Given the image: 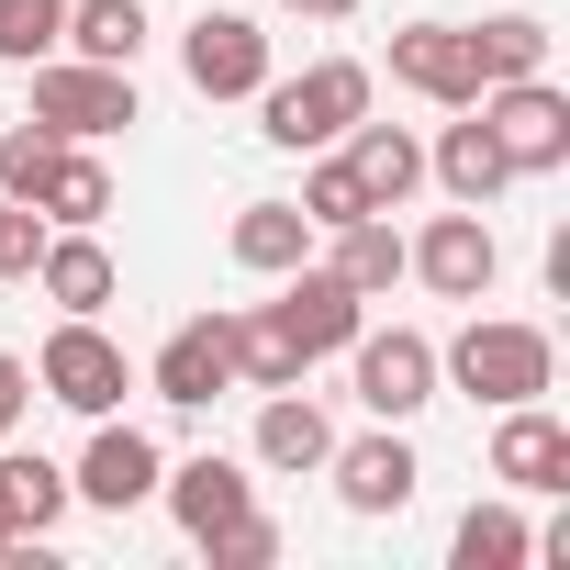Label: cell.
<instances>
[{
  "label": "cell",
  "mask_w": 570,
  "mask_h": 570,
  "mask_svg": "<svg viewBox=\"0 0 570 570\" xmlns=\"http://www.w3.org/2000/svg\"><path fill=\"white\" fill-rule=\"evenodd\" d=\"M436 370H448L470 403H492V414H503V403H537V392L559 381V347H548V325H503V314H470V325H459V347H448Z\"/></svg>",
  "instance_id": "cell-1"
},
{
  "label": "cell",
  "mask_w": 570,
  "mask_h": 570,
  "mask_svg": "<svg viewBox=\"0 0 570 570\" xmlns=\"http://www.w3.org/2000/svg\"><path fill=\"white\" fill-rule=\"evenodd\" d=\"M358 112H370V68H358V57H325V68H303V79H257V135L292 146V157L336 146Z\"/></svg>",
  "instance_id": "cell-2"
},
{
  "label": "cell",
  "mask_w": 570,
  "mask_h": 570,
  "mask_svg": "<svg viewBox=\"0 0 570 570\" xmlns=\"http://www.w3.org/2000/svg\"><path fill=\"white\" fill-rule=\"evenodd\" d=\"M35 124L90 146V135H124L135 124V68H90V57H35Z\"/></svg>",
  "instance_id": "cell-3"
},
{
  "label": "cell",
  "mask_w": 570,
  "mask_h": 570,
  "mask_svg": "<svg viewBox=\"0 0 570 570\" xmlns=\"http://www.w3.org/2000/svg\"><path fill=\"white\" fill-rule=\"evenodd\" d=\"M470 112L492 124V146L514 157V179H548V168H570V101H559L548 79H503V90H481Z\"/></svg>",
  "instance_id": "cell-4"
},
{
  "label": "cell",
  "mask_w": 570,
  "mask_h": 570,
  "mask_svg": "<svg viewBox=\"0 0 570 570\" xmlns=\"http://www.w3.org/2000/svg\"><path fill=\"white\" fill-rule=\"evenodd\" d=\"M35 381H46V403H68V414H112V403L135 392V370H124V347L101 336V314H68V325L46 336Z\"/></svg>",
  "instance_id": "cell-5"
},
{
  "label": "cell",
  "mask_w": 570,
  "mask_h": 570,
  "mask_svg": "<svg viewBox=\"0 0 570 570\" xmlns=\"http://www.w3.org/2000/svg\"><path fill=\"white\" fill-rule=\"evenodd\" d=\"M403 268L425 279L436 303H481L492 292V268H503V246H492V224H481V202H459V213H436L414 246H403Z\"/></svg>",
  "instance_id": "cell-6"
},
{
  "label": "cell",
  "mask_w": 570,
  "mask_h": 570,
  "mask_svg": "<svg viewBox=\"0 0 570 570\" xmlns=\"http://www.w3.org/2000/svg\"><path fill=\"white\" fill-rule=\"evenodd\" d=\"M268 314H279V336H292L303 358H347V336L370 325V303L347 292V279H336L325 257H303V268H279V303H268Z\"/></svg>",
  "instance_id": "cell-7"
},
{
  "label": "cell",
  "mask_w": 570,
  "mask_h": 570,
  "mask_svg": "<svg viewBox=\"0 0 570 570\" xmlns=\"http://www.w3.org/2000/svg\"><path fill=\"white\" fill-rule=\"evenodd\" d=\"M347 370H358V403L381 414V425H403V414H425L436 403V347L414 336V325H392V336H347Z\"/></svg>",
  "instance_id": "cell-8"
},
{
  "label": "cell",
  "mask_w": 570,
  "mask_h": 570,
  "mask_svg": "<svg viewBox=\"0 0 570 570\" xmlns=\"http://www.w3.org/2000/svg\"><path fill=\"white\" fill-rule=\"evenodd\" d=\"M157 436L146 425H112V414H90V448H79V470H68V492L79 503H101V514H135L146 492H157Z\"/></svg>",
  "instance_id": "cell-9"
},
{
  "label": "cell",
  "mask_w": 570,
  "mask_h": 570,
  "mask_svg": "<svg viewBox=\"0 0 570 570\" xmlns=\"http://www.w3.org/2000/svg\"><path fill=\"white\" fill-rule=\"evenodd\" d=\"M179 68H190L202 101H257V79H268V35H257L246 12H202V23L179 35Z\"/></svg>",
  "instance_id": "cell-10"
},
{
  "label": "cell",
  "mask_w": 570,
  "mask_h": 570,
  "mask_svg": "<svg viewBox=\"0 0 570 570\" xmlns=\"http://www.w3.org/2000/svg\"><path fill=\"white\" fill-rule=\"evenodd\" d=\"M392 79L436 112H470L481 101V68H470V23H403L392 35Z\"/></svg>",
  "instance_id": "cell-11"
},
{
  "label": "cell",
  "mask_w": 570,
  "mask_h": 570,
  "mask_svg": "<svg viewBox=\"0 0 570 570\" xmlns=\"http://www.w3.org/2000/svg\"><path fill=\"white\" fill-rule=\"evenodd\" d=\"M23 279H35V292H46L57 314H101V303L124 292V268H112V246H101L90 224H68V235H46Z\"/></svg>",
  "instance_id": "cell-12"
},
{
  "label": "cell",
  "mask_w": 570,
  "mask_h": 570,
  "mask_svg": "<svg viewBox=\"0 0 570 570\" xmlns=\"http://www.w3.org/2000/svg\"><path fill=\"white\" fill-rule=\"evenodd\" d=\"M146 381H157V403L202 414V403H213V392L235 381V347H224V314H190V325H179V336L157 347V370H146Z\"/></svg>",
  "instance_id": "cell-13"
},
{
  "label": "cell",
  "mask_w": 570,
  "mask_h": 570,
  "mask_svg": "<svg viewBox=\"0 0 570 570\" xmlns=\"http://www.w3.org/2000/svg\"><path fill=\"white\" fill-rule=\"evenodd\" d=\"M325 470H336V492H347V514H403V503H414V481H425V470H414V448H403V425H381V436H358V448H336Z\"/></svg>",
  "instance_id": "cell-14"
},
{
  "label": "cell",
  "mask_w": 570,
  "mask_h": 570,
  "mask_svg": "<svg viewBox=\"0 0 570 570\" xmlns=\"http://www.w3.org/2000/svg\"><path fill=\"white\" fill-rule=\"evenodd\" d=\"M492 481H514V492H570V436H559L537 403H503V425H492Z\"/></svg>",
  "instance_id": "cell-15"
},
{
  "label": "cell",
  "mask_w": 570,
  "mask_h": 570,
  "mask_svg": "<svg viewBox=\"0 0 570 570\" xmlns=\"http://www.w3.org/2000/svg\"><path fill=\"white\" fill-rule=\"evenodd\" d=\"M347 168H358V190H370V213H403L414 190H425V146L403 135V124H347Z\"/></svg>",
  "instance_id": "cell-16"
},
{
  "label": "cell",
  "mask_w": 570,
  "mask_h": 570,
  "mask_svg": "<svg viewBox=\"0 0 570 570\" xmlns=\"http://www.w3.org/2000/svg\"><path fill=\"white\" fill-rule=\"evenodd\" d=\"M157 481H168V514H179L190 537H213L224 514H246V503H257L246 459H224V448H202V459H179V470H157Z\"/></svg>",
  "instance_id": "cell-17"
},
{
  "label": "cell",
  "mask_w": 570,
  "mask_h": 570,
  "mask_svg": "<svg viewBox=\"0 0 570 570\" xmlns=\"http://www.w3.org/2000/svg\"><path fill=\"white\" fill-rule=\"evenodd\" d=\"M425 179H436L448 202H492V190L514 179V157L492 146V124H481V112H459V124L436 135V157H425Z\"/></svg>",
  "instance_id": "cell-18"
},
{
  "label": "cell",
  "mask_w": 570,
  "mask_h": 570,
  "mask_svg": "<svg viewBox=\"0 0 570 570\" xmlns=\"http://www.w3.org/2000/svg\"><path fill=\"white\" fill-rule=\"evenodd\" d=\"M325 459H336V425L303 392H268L257 403V470H325Z\"/></svg>",
  "instance_id": "cell-19"
},
{
  "label": "cell",
  "mask_w": 570,
  "mask_h": 570,
  "mask_svg": "<svg viewBox=\"0 0 570 570\" xmlns=\"http://www.w3.org/2000/svg\"><path fill=\"white\" fill-rule=\"evenodd\" d=\"M224 347H235V381H246V392H303V370H314L292 336H279L268 303H257V314H224Z\"/></svg>",
  "instance_id": "cell-20"
},
{
  "label": "cell",
  "mask_w": 570,
  "mask_h": 570,
  "mask_svg": "<svg viewBox=\"0 0 570 570\" xmlns=\"http://www.w3.org/2000/svg\"><path fill=\"white\" fill-rule=\"evenodd\" d=\"M303 257H314V224H303V202H246V213H235V268L279 279V268H303Z\"/></svg>",
  "instance_id": "cell-21"
},
{
  "label": "cell",
  "mask_w": 570,
  "mask_h": 570,
  "mask_svg": "<svg viewBox=\"0 0 570 570\" xmlns=\"http://www.w3.org/2000/svg\"><path fill=\"white\" fill-rule=\"evenodd\" d=\"M470 68H481V90H503V79H548V23H537V12H492V23H470Z\"/></svg>",
  "instance_id": "cell-22"
},
{
  "label": "cell",
  "mask_w": 570,
  "mask_h": 570,
  "mask_svg": "<svg viewBox=\"0 0 570 570\" xmlns=\"http://www.w3.org/2000/svg\"><path fill=\"white\" fill-rule=\"evenodd\" d=\"M57 46L90 57V68H135L146 57V12H135V0H68V35Z\"/></svg>",
  "instance_id": "cell-23"
},
{
  "label": "cell",
  "mask_w": 570,
  "mask_h": 570,
  "mask_svg": "<svg viewBox=\"0 0 570 570\" xmlns=\"http://www.w3.org/2000/svg\"><path fill=\"white\" fill-rule=\"evenodd\" d=\"M325 268L347 279L358 303H381L392 279H403V235H392V213H358V224H336V257H325Z\"/></svg>",
  "instance_id": "cell-24"
},
{
  "label": "cell",
  "mask_w": 570,
  "mask_h": 570,
  "mask_svg": "<svg viewBox=\"0 0 570 570\" xmlns=\"http://www.w3.org/2000/svg\"><path fill=\"white\" fill-rule=\"evenodd\" d=\"M0 514H12L23 537H46V525L68 514V470H57V459H23L12 436H0Z\"/></svg>",
  "instance_id": "cell-25"
},
{
  "label": "cell",
  "mask_w": 570,
  "mask_h": 570,
  "mask_svg": "<svg viewBox=\"0 0 570 570\" xmlns=\"http://www.w3.org/2000/svg\"><path fill=\"white\" fill-rule=\"evenodd\" d=\"M35 213H46V224H101V213H112V168H101L90 146H57V168H46Z\"/></svg>",
  "instance_id": "cell-26"
},
{
  "label": "cell",
  "mask_w": 570,
  "mask_h": 570,
  "mask_svg": "<svg viewBox=\"0 0 570 570\" xmlns=\"http://www.w3.org/2000/svg\"><path fill=\"white\" fill-rule=\"evenodd\" d=\"M448 559H459V570H525V559H537V537H525V514H514V503H470V514H459V537H448Z\"/></svg>",
  "instance_id": "cell-27"
},
{
  "label": "cell",
  "mask_w": 570,
  "mask_h": 570,
  "mask_svg": "<svg viewBox=\"0 0 570 570\" xmlns=\"http://www.w3.org/2000/svg\"><path fill=\"white\" fill-rule=\"evenodd\" d=\"M68 35V0H0V68H35Z\"/></svg>",
  "instance_id": "cell-28"
},
{
  "label": "cell",
  "mask_w": 570,
  "mask_h": 570,
  "mask_svg": "<svg viewBox=\"0 0 570 570\" xmlns=\"http://www.w3.org/2000/svg\"><path fill=\"white\" fill-rule=\"evenodd\" d=\"M358 213H370L358 168H347V157H314V168H303V224H314V235H336V224H358Z\"/></svg>",
  "instance_id": "cell-29"
},
{
  "label": "cell",
  "mask_w": 570,
  "mask_h": 570,
  "mask_svg": "<svg viewBox=\"0 0 570 570\" xmlns=\"http://www.w3.org/2000/svg\"><path fill=\"white\" fill-rule=\"evenodd\" d=\"M57 146H68V135H46V124H12V135H0V202H35L46 168H57Z\"/></svg>",
  "instance_id": "cell-30"
},
{
  "label": "cell",
  "mask_w": 570,
  "mask_h": 570,
  "mask_svg": "<svg viewBox=\"0 0 570 570\" xmlns=\"http://www.w3.org/2000/svg\"><path fill=\"white\" fill-rule=\"evenodd\" d=\"M202 548H213V570H268V559H279V525H268V514L246 503V514H224V525H213Z\"/></svg>",
  "instance_id": "cell-31"
},
{
  "label": "cell",
  "mask_w": 570,
  "mask_h": 570,
  "mask_svg": "<svg viewBox=\"0 0 570 570\" xmlns=\"http://www.w3.org/2000/svg\"><path fill=\"white\" fill-rule=\"evenodd\" d=\"M35 246H46L35 202H0V279H23V268H35Z\"/></svg>",
  "instance_id": "cell-32"
},
{
  "label": "cell",
  "mask_w": 570,
  "mask_h": 570,
  "mask_svg": "<svg viewBox=\"0 0 570 570\" xmlns=\"http://www.w3.org/2000/svg\"><path fill=\"white\" fill-rule=\"evenodd\" d=\"M23 403H35V370H23L12 347H0V436H12V425H23Z\"/></svg>",
  "instance_id": "cell-33"
},
{
  "label": "cell",
  "mask_w": 570,
  "mask_h": 570,
  "mask_svg": "<svg viewBox=\"0 0 570 570\" xmlns=\"http://www.w3.org/2000/svg\"><path fill=\"white\" fill-rule=\"evenodd\" d=\"M292 12H303V23H347V12H358V0H292Z\"/></svg>",
  "instance_id": "cell-34"
},
{
  "label": "cell",
  "mask_w": 570,
  "mask_h": 570,
  "mask_svg": "<svg viewBox=\"0 0 570 570\" xmlns=\"http://www.w3.org/2000/svg\"><path fill=\"white\" fill-rule=\"evenodd\" d=\"M12 548H23V525H12V514H0V559H12Z\"/></svg>",
  "instance_id": "cell-35"
}]
</instances>
